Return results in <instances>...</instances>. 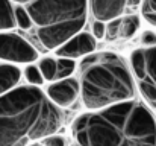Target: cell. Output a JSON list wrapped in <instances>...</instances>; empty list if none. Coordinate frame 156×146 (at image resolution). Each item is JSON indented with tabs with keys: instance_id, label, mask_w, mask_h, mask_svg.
Here are the masks:
<instances>
[{
	"instance_id": "cell-1",
	"label": "cell",
	"mask_w": 156,
	"mask_h": 146,
	"mask_svg": "<svg viewBox=\"0 0 156 146\" xmlns=\"http://www.w3.org/2000/svg\"><path fill=\"white\" fill-rule=\"evenodd\" d=\"M71 136L77 146H156V120L149 107L135 99L80 114Z\"/></svg>"
},
{
	"instance_id": "cell-2",
	"label": "cell",
	"mask_w": 156,
	"mask_h": 146,
	"mask_svg": "<svg viewBox=\"0 0 156 146\" xmlns=\"http://www.w3.org/2000/svg\"><path fill=\"white\" fill-rule=\"evenodd\" d=\"M62 125V110L40 87L20 85L0 97V146H32Z\"/></svg>"
},
{
	"instance_id": "cell-3",
	"label": "cell",
	"mask_w": 156,
	"mask_h": 146,
	"mask_svg": "<svg viewBox=\"0 0 156 146\" xmlns=\"http://www.w3.org/2000/svg\"><path fill=\"white\" fill-rule=\"evenodd\" d=\"M80 97L88 111L135 100L136 84L130 64L114 52L93 53L79 66Z\"/></svg>"
},
{
	"instance_id": "cell-4",
	"label": "cell",
	"mask_w": 156,
	"mask_h": 146,
	"mask_svg": "<svg viewBox=\"0 0 156 146\" xmlns=\"http://www.w3.org/2000/svg\"><path fill=\"white\" fill-rule=\"evenodd\" d=\"M34 21V38L43 52L59 49L82 32L90 9L88 0H11Z\"/></svg>"
},
{
	"instance_id": "cell-5",
	"label": "cell",
	"mask_w": 156,
	"mask_h": 146,
	"mask_svg": "<svg viewBox=\"0 0 156 146\" xmlns=\"http://www.w3.org/2000/svg\"><path fill=\"white\" fill-rule=\"evenodd\" d=\"M129 64L141 97L156 111V46L133 50Z\"/></svg>"
},
{
	"instance_id": "cell-6",
	"label": "cell",
	"mask_w": 156,
	"mask_h": 146,
	"mask_svg": "<svg viewBox=\"0 0 156 146\" xmlns=\"http://www.w3.org/2000/svg\"><path fill=\"white\" fill-rule=\"evenodd\" d=\"M0 59L8 64L29 66L38 59V50L15 32H0Z\"/></svg>"
},
{
	"instance_id": "cell-7",
	"label": "cell",
	"mask_w": 156,
	"mask_h": 146,
	"mask_svg": "<svg viewBox=\"0 0 156 146\" xmlns=\"http://www.w3.org/2000/svg\"><path fill=\"white\" fill-rule=\"evenodd\" d=\"M97 47V40L90 32H79L74 37H71L68 41H65L59 49L55 50V55L58 58H68V59H77V58H87L94 53Z\"/></svg>"
},
{
	"instance_id": "cell-8",
	"label": "cell",
	"mask_w": 156,
	"mask_h": 146,
	"mask_svg": "<svg viewBox=\"0 0 156 146\" xmlns=\"http://www.w3.org/2000/svg\"><path fill=\"white\" fill-rule=\"evenodd\" d=\"M46 93L58 108H61V110L70 108L76 102V99L80 96L79 79L71 76V78H67L62 81H55L47 87Z\"/></svg>"
},
{
	"instance_id": "cell-9",
	"label": "cell",
	"mask_w": 156,
	"mask_h": 146,
	"mask_svg": "<svg viewBox=\"0 0 156 146\" xmlns=\"http://www.w3.org/2000/svg\"><path fill=\"white\" fill-rule=\"evenodd\" d=\"M90 12L97 21L108 23L115 18H121L127 8V0H88Z\"/></svg>"
},
{
	"instance_id": "cell-10",
	"label": "cell",
	"mask_w": 156,
	"mask_h": 146,
	"mask_svg": "<svg viewBox=\"0 0 156 146\" xmlns=\"http://www.w3.org/2000/svg\"><path fill=\"white\" fill-rule=\"evenodd\" d=\"M20 81H21V70L15 64H8V62L0 64V97L18 88Z\"/></svg>"
},
{
	"instance_id": "cell-11",
	"label": "cell",
	"mask_w": 156,
	"mask_h": 146,
	"mask_svg": "<svg viewBox=\"0 0 156 146\" xmlns=\"http://www.w3.org/2000/svg\"><path fill=\"white\" fill-rule=\"evenodd\" d=\"M17 26L15 6L11 0H0V32H9Z\"/></svg>"
},
{
	"instance_id": "cell-12",
	"label": "cell",
	"mask_w": 156,
	"mask_h": 146,
	"mask_svg": "<svg viewBox=\"0 0 156 146\" xmlns=\"http://www.w3.org/2000/svg\"><path fill=\"white\" fill-rule=\"evenodd\" d=\"M140 24H141V20H140V15H136V14H129V15L121 17V32H120V37L124 38V40L132 38L136 34V31L140 29Z\"/></svg>"
},
{
	"instance_id": "cell-13",
	"label": "cell",
	"mask_w": 156,
	"mask_h": 146,
	"mask_svg": "<svg viewBox=\"0 0 156 146\" xmlns=\"http://www.w3.org/2000/svg\"><path fill=\"white\" fill-rule=\"evenodd\" d=\"M40 70L44 76V79L47 82H55L56 81V72H58V59L56 58H50V56H46L40 61Z\"/></svg>"
},
{
	"instance_id": "cell-14",
	"label": "cell",
	"mask_w": 156,
	"mask_h": 146,
	"mask_svg": "<svg viewBox=\"0 0 156 146\" xmlns=\"http://www.w3.org/2000/svg\"><path fill=\"white\" fill-rule=\"evenodd\" d=\"M58 59V72H56V81H62L67 78H71V75L76 70V61L68 58H56Z\"/></svg>"
},
{
	"instance_id": "cell-15",
	"label": "cell",
	"mask_w": 156,
	"mask_h": 146,
	"mask_svg": "<svg viewBox=\"0 0 156 146\" xmlns=\"http://www.w3.org/2000/svg\"><path fill=\"white\" fill-rule=\"evenodd\" d=\"M24 78H26L27 84L29 85H34V87H41L46 82V79H44V76H43V73L40 70V67L38 66H34V64L26 66V69H24Z\"/></svg>"
},
{
	"instance_id": "cell-16",
	"label": "cell",
	"mask_w": 156,
	"mask_h": 146,
	"mask_svg": "<svg viewBox=\"0 0 156 146\" xmlns=\"http://www.w3.org/2000/svg\"><path fill=\"white\" fill-rule=\"evenodd\" d=\"M15 6V5H14ZM15 18H17V26L26 32L34 31V21L30 18V15L26 12L24 8L21 6H15Z\"/></svg>"
},
{
	"instance_id": "cell-17",
	"label": "cell",
	"mask_w": 156,
	"mask_h": 146,
	"mask_svg": "<svg viewBox=\"0 0 156 146\" xmlns=\"http://www.w3.org/2000/svg\"><path fill=\"white\" fill-rule=\"evenodd\" d=\"M121 32V18H115L106 23V38L109 41H114L120 37Z\"/></svg>"
},
{
	"instance_id": "cell-18",
	"label": "cell",
	"mask_w": 156,
	"mask_h": 146,
	"mask_svg": "<svg viewBox=\"0 0 156 146\" xmlns=\"http://www.w3.org/2000/svg\"><path fill=\"white\" fill-rule=\"evenodd\" d=\"M43 146H68V140L62 134H53L41 142Z\"/></svg>"
},
{
	"instance_id": "cell-19",
	"label": "cell",
	"mask_w": 156,
	"mask_h": 146,
	"mask_svg": "<svg viewBox=\"0 0 156 146\" xmlns=\"http://www.w3.org/2000/svg\"><path fill=\"white\" fill-rule=\"evenodd\" d=\"M91 34L96 40H102L106 37V23L103 21H97L94 20L93 24H91Z\"/></svg>"
},
{
	"instance_id": "cell-20",
	"label": "cell",
	"mask_w": 156,
	"mask_h": 146,
	"mask_svg": "<svg viewBox=\"0 0 156 146\" xmlns=\"http://www.w3.org/2000/svg\"><path fill=\"white\" fill-rule=\"evenodd\" d=\"M141 44H143V47H155L156 34L152 31H144L141 34Z\"/></svg>"
},
{
	"instance_id": "cell-21",
	"label": "cell",
	"mask_w": 156,
	"mask_h": 146,
	"mask_svg": "<svg viewBox=\"0 0 156 146\" xmlns=\"http://www.w3.org/2000/svg\"><path fill=\"white\" fill-rule=\"evenodd\" d=\"M143 12H156V0H144Z\"/></svg>"
},
{
	"instance_id": "cell-22",
	"label": "cell",
	"mask_w": 156,
	"mask_h": 146,
	"mask_svg": "<svg viewBox=\"0 0 156 146\" xmlns=\"http://www.w3.org/2000/svg\"><path fill=\"white\" fill-rule=\"evenodd\" d=\"M143 17H144L150 24L156 26V12H143Z\"/></svg>"
},
{
	"instance_id": "cell-23",
	"label": "cell",
	"mask_w": 156,
	"mask_h": 146,
	"mask_svg": "<svg viewBox=\"0 0 156 146\" xmlns=\"http://www.w3.org/2000/svg\"><path fill=\"white\" fill-rule=\"evenodd\" d=\"M143 0H127V8H136L141 5Z\"/></svg>"
},
{
	"instance_id": "cell-24",
	"label": "cell",
	"mask_w": 156,
	"mask_h": 146,
	"mask_svg": "<svg viewBox=\"0 0 156 146\" xmlns=\"http://www.w3.org/2000/svg\"><path fill=\"white\" fill-rule=\"evenodd\" d=\"M32 146H43L41 143H35V145H32Z\"/></svg>"
}]
</instances>
